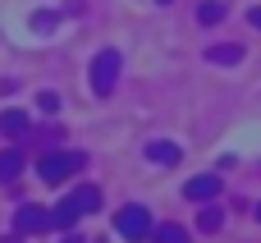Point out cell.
<instances>
[{
	"label": "cell",
	"instance_id": "6da1fadb",
	"mask_svg": "<svg viewBox=\"0 0 261 243\" xmlns=\"http://www.w3.org/2000/svg\"><path fill=\"white\" fill-rule=\"evenodd\" d=\"M83 165H87L83 152H46V156L37 161V175H41V184H64V179L78 175Z\"/></svg>",
	"mask_w": 261,
	"mask_h": 243
},
{
	"label": "cell",
	"instance_id": "7a4b0ae2",
	"mask_svg": "<svg viewBox=\"0 0 261 243\" xmlns=\"http://www.w3.org/2000/svg\"><path fill=\"white\" fill-rule=\"evenodd\" d=\"M115 230H119V239L124 243H142L151 239V211L147 207H119V216H115Z\"/></svg>",
	"mask_w": 261,
	"mask_h": 243
},
{
	"label": "cell",
	"instance_id": "3957f363",
	"mask_svg": "<svg viewBox=\"0 0 261 243\" xmlns=\"http://www.w3.org/2000/svg\"><path fill=\"white\" fill-rule=\"evenodd\" d=\"M119 64H124V60H119V51H115V46H106V51L92 60V87H96L101 96H106V92H115V83H119Z\"/></svg>",
	"mask_w": 261,
	"mask_h": 243
},
{
	"label": "cell",
	"instance_id": "277c9868",
	"mask_svg": "<svg viewBox=\"0 0 261 243\" xmlns=\"http://www.w3.org/2000/svg\"><path fill=\"white\" fill-rule=\"evenodd\" d=\"M184 198L188 202H216L220 198V175H193L184 184Z\"/></svg>",
	"mask_w": 261,
	"mask_h": 243
},
{
	"label": "cell",
	"instance_id": "5b68a950",
	"mask_svg": "<svg viewBox=\"0 0 261 243\" xmlns=\"http://www.w3.org/2000/svg\"><path fill=\"white\" fill-rule=\"evenodd\" d=\"M14 230H18V234H46V230H50V211H41V207H18V211H14Z\"/></svg>",
	"mask_w": 261,
	"mask_h": 243
},
{
	"label": "cell",
	"instance_id": "8992f818",
	"mask_svg": "<svg viewBox=\"0 0 261 243\" xmlns=\"http://www.w3.org/2000/svg\"><path fill=\"white\" fill-rule=\"evenodd\" d=\"M0 133L5 138H28L32 133V119L23 110H0Z\"/></svg>",
	"mask_w": 261,
	"mask_h": 243
},
{
	"label": "cell",
	"instance_id": "52a82bcc",
	"mask_svg": "<svg viewBox=\"0 0 261 243\" xmlns=\"http://www.w3.org/2000/svg\"><path fill=\"white\" fill-rule=\"evenodd\" d=\"M78 221H83V211L73 207V198H64V202H60V207L50 211V230H73Z\"/></svg>",
	"mask_w": 261,
	"mask_h": 243
},
{
	"label": "cell",
	"instance_id": "ba28073f",
	"mask_svg": "<svg viewBox=\"0 0 261 243\" xmlns=\"http://www.w3.org/2000/svg\"><path fill=\"white\" fill-rule=\"evenodd\" d=\"M206 60H211V64H239V60H243V46H239V41H220V46H206Z\"/></svg>",
	"mask_w": 261,
	"mask_h": 243
},
{
	"label": "cell",
	"instance_id": "9c48e42d",
	"mask_svg": "<svg viewBox=\"0 0 261 243\" xmlns=\"http://www.w3.org/2000/svg\"><path fill=\"white\" fill-rule=\"evenodd\" d=\"M69 198H73V207H78L83 216H92V211H101V188H92V184H83V188H73Z\"/></svg>",
	"mask_w": 261,
	"mask_h": 243
},
{
	"label": "cell",
	"instance_id": "30bf717a",
	"mask_svg": "<svg viewBox=\"0 0 261 243\" xmlns=\"http://www.w3.org/2000/svg\"><path fill=\"white\" fill-rule=\"evenodd\" d=\"M18 175H23V152H18V147L0 152V184H14Z\"/></svg>",
	"mask_w": 261,
	"mask_h": 243
},
{
	"label": "cell",
	"instance_id": "8fae6325",
	"mask_svg": "<svg viewBox=\"0 0 261 243\" xmlns=\"http://www.w3.org/2000/svg\"><path fill=\"white\" fill-rule=\"evenodd\" d=\"M147 156H151L156 165H179V156H184V152H179L174 142H151V147H147Z\"/></svg>",
	"mask_w": 261,
	"mask_h": 243
},
{
	"label": "cell",
	"instance_id": "7c38bea8",
	"mask_svg": "<svg viewBox=\"0 0 261 243\" xmlns=\"http://www.w3.org/2000/svg\"><path fill=\"white\" fill-rule=\"evenodd\" d=\"M151 243H188V230L184 225H156L151 230Z\"/></svg>",
	"mask_w": 261,
	"mask_h": 243
},
{
	"label": "cell",
	"instance_id": "4fadbf2b",
	"mask_svg": "<svg viewBox=\"0 0 261 243\" xmlns=\"http://www.w3.org/2000/svg\"><path fill=\"white\" fill-rule=\"evenodd\" d=\"M220 221H225V211H220V207H211V202H202V216H197V230L216 234V230H220Z\"/></svg>",
	"mask_w": 261,
	"mask_h": 243
},
{
	"label": "cell",
	"instance_id": "5bb4252c",
	"mask_svg": "<svg viewBox=\"0 0 261 243\" xmlns=\"http://www.w3.org/2000/svg\"><path fill=\"white\" fill-rule=\"evenodd\" d=\"M220 18H225V5L220 0H202L197 5V23H220Z\"/></svg>",
	"mask_w": 261,
	"mask_h": 243
},
{
	"label": "cell",
	"instance_id": "9a60e30c",
	"mask_svg": "<svg viewBox=\"0 0 261 243\" xmlns=\"http://www.w3.org/2000/svg\"><path fill=\"white\" fill-rule=\"evenodd\" d=\"M32 28H37V32H50V28H55V14H50V9H41V14L32 18Z\"/></svg>",
	"mask_w": 261,
	"mask_h": 243
},
{
	"label": "cell",
	"instance_id": "2e32d148",
	"mask_svg": "<svg viewBox=\"0 0 261 243\" xmlns=\"http://www.w3.org/2000/svg\"><path fill=\"white\" fill-rule=\"evenodd\" d=\"M37 106H41L46 115H55V110H60V96H55V92H41V101H37Z\"/></svg>",
	"mask_w": 261,
	"mask_h": 243
},
{
	"label": "cell",
	"instance_id": "e0dca14e",
	"mask_svg": "<svg viewBox=\"0 0 261 243\" xmlns=\"http://www.w3.org/2000/svg\"><path fill=\"white\" fill-rule=\"evenodd\" d=\"M248 23H252V28H261V5H257V9H248Z\"/></svg>",
	"mask_w": 261,
	"mask_h": 243
},
{
	"label": "cell",
	"instance_id": "ac0fdd59",
	"mask_svg": "<svg viewBox=\"0 0 261 243\" xmlns=\"http://www.w3.org/2000/svg\"><path fill=\"white\" fill-rule=\"evenodd\" d=\"M60 243H83V239H73V234H69V239H60Z\"/></svg>",
	"mask_w": 261,
	"mask_h": 243
},
{
	"label": "cell",
	"instance_id": "d6986e66",
	"mask_svg": "<svg viewBox=\"0 0 261 243\" xmlns=\"http://www.w3.org/2000/svg\"><path fill=\"white\" fill-rule=\"evenodd\" d=\"M156 5H170V0H156Z\"/></svg>",
	"mask_w": 261,
	"mask_h": 243
},
{
	"label": "cell",
	"instance_id": "ffe728a7",
	"mask_svg": "<svg viewBox=\"0 0 261 243\" xmlns=\"http://www.w3.org/2000/svg\"><path fill=\"white\" fill-rule=\"evenodd\" d=\"M257 221H261V207H257Z\"/></svg>",
	"mask_w": 261,
	"mask_h": 243
}]
</instances>
